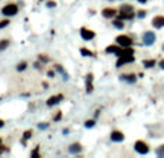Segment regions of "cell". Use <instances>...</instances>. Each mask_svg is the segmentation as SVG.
<instances>
[{
    "mask_svg": "<svg viewBox=\"0 0 164 158\" xmlns=\"http://www.w3.org/2000/svg\"><path fill=\"white\" fill-rule=\"evenodd\" d=\"M134 16L135 15H134L132 6L125 5V6H122V7H120V19H122V20H131Z\"/></svg>",
    "mask_w": 164,
    "mask_h": 158,
    "instance_id": "cell-1",
    "label": "cell"
},
{
    "mask_svg": "<svg viewBox=\"0 0 164 158\" xmlns=\"http://www.w3.org/2000/svg\"><path fill=\"white\" fill-rule=\"evenodd\" d=\"M2 13L5 15V16H15L17 13V6L16 5H6L3 9H2Z\"/></svg>",
    "mask_w": 164,
    "mask_h": 158,
    "instance_id": "cell-2",
    "label": "cell"
},
{
    "mask_svg": "<svg viewBox=\"0 0 164 158\" xmlns=\"http://www.w3.org/2000/svg\"><path fill=\"white\" fill-rule=\"evenodd\" d=\"M117 43L120 45V46H122V48H128V46H131L132 45V40H131V38L121 35V36L117 38Z\"/></svg>",
    "mask_w": 164,
    "mask_h": 158,
    "instance_id": "cell-3",
    "label": "cell"
},
{
    "mask_svg": "<svg viewBox=\"0 0 164 158\" xmlns=\"http://www.w3.org/2000/svg\"><path fill=\"white\" fill-rule=\"evenodd\" d=\"M134 148H135L137 153H140V154H147L148 153V145L145 144V142H142V141H137L135 145H134Z\"/></svg>",
    "mask_w": 164,
    "mask_h": 158,
    "instance_id": "cell-4",
    "label": "cell"
},
{
    "mask_svg": "<svg viewBox=\"0 0 164 158\" xmlns=\"http://www.w3.org/2000/svg\"><path fill=\"white\" fill-rule=\"evenodd\" d=\"M142 42H144V45H153L155 42V35L153 32H145L142 36Z\"/></svg>",
    "mask_w": 164,
    "mask_h": 158,
    "instance_id": "cell-5",
    "label": "cell"
},
{
    "mask_svg": "<svg viewBox=\"0 0 164 158\" xmlns=\"http://www.w3.org/2000/svg\"><path fill=\"white\" fill-rule=\"evenodd\" d=\"M81 38L84 39V40H92V39L95 38V33H94L92 30H88V29H85V27H82L81 29Z\"/></svg>",
    "mask_w": 164,
    "mask_h": 158,
    "instance_id": "cell-6",
    "label": "cell"
},
{
    "mask_svg": "<svg viewBox=\"0 0 164 158\" xmlns=\"http://www.w3.org/2000/svg\"><path fill=\"white\" fill-rule=\"evenodd\" d=\"M134 62V56H120V59L117 60V68H121L122 65H125V63H131Z\"/></svg>",
    "mask_w": 164,
    "mask_h": 158,
    "instance_id": "cell-7",
    "label": "cell"
},
{
    "mask_svg": "<svg viewBox=\"0 0 164 158\" xmlns=\"http://www.w3.org/2000/svg\"><path fill=\"white\" fill-rule=\"evenodd\" d=\"M63 99V95H55V96H50L49 99H48V106H53V105H56V104H59L60 101Z\"/></svg>",
    "mask_w": 164,
    "mask_h": 158,
    "instance_id": "cell-8",
    "label": "cell"
},
{
    "mask_svg": "<svg viewBox=\"0 0 164 158\" xmlns=\"http://www.w3.org/2000/svg\"><path fill=\"white\" fill-rule=\"evenodd\" d=\"M111 140L114 142H121L124 141V134L120 131H112V134H111Z\"/></svg>",
    "mask_w": 164,
    "mask_h": 158,
    "instance_id": "cell-9",
    "label": "cell"
},
{
    "mask_svg": "<svg viewBox=\"0 0 164 158\" xmlns=\"http://www.w3.org/2000/svg\"><path fill=\"white\" fill-rule=\"evenodd\" d=\"M153 26L157 29H161L164 26V16H155L153 19Z\"/></svg>",
    "mask_w": 164,
    "mask_h": 158,
    "instance_id": "cell-10",
    "label": "cell"
},
{
    "mask_svg": "<svg viewBox=\"0 0 164 158\" xmlns=\"http://www.w3.org/2000/svg\"><path fill=\"white\" fill-rule=\"evenodd\" d=\"M115 15H117V10L115 9H111V7H107V9L102 10V16L107 17V19H112Z\"/></svg>",
    "mask_w": 164,
    "mask_h": 158,
    "instance_id": "cell-11",
    "label": "cell"
},
{
    "mask_svg": "<svg viewBox=\"0 0 164 158\" xmlns=\"http://www.w3.org/2000/svg\"><path fill=\"white\" fill-rule=\"evenodd\" d=\"M118 56H131V55H134V50L128 46V48H124V49H120V52H118Z\"/></svg>",
    "mask_w": 164,
    "mask_h": 158,
    "instance_id": "cell-12",
    "label": "cell"
},
{
    "mask_svg": "<svg viewBox=\"0 0 164 158\" xmlns=\"http://www.w3.org/2000/svg\"><path fill=\"white\" fill-rule=\"evenodd\" d=\"M92 79H94V76L89 73L87 76V92L88 93H91L94 91V86H92Z\"/></svg>",
    "mask_w": 164,
    "mask_h": 158,
    "instance_id": "cell-13",
    "label": "cell"
},
{
    "mask_svg": "<svg viewBox=\"0 0 164 158\" xmlns=\"http://www.w3.org/2000/svg\"><path fill=\"white\" fill-rule=\"evenodd\" d=\"M81 145L79 144H72L71 147H69V153H72V154H78V153H81Z\"/></svg>",
    "mask_w": 164,
    "mask_h": 158,
    "instance_id": "cell-14",
    "label": "cell"
},
{
    "mask_svg": "<svg viewBox=\"0 0 164 158\" xmlns=\"http://www.w3.org/2000/svg\"><path fill=\"white\" fill-rule=\"evenodd\" d=\"M105 50H107V53H118V52H120V48H118L117 45H111V46H108Z\"/></svg>",
    "mask_w": 164,
    "mask_h": 158,
    "instance_id": "cell-15",
    "label": "cell"
},
{
    "mask_svg": "<svg viewBox=\"0 0 164 158\" xmlns=\"http://www.w3.org/2000/svg\"><path fill=\"white\" fill-rule=\"evenodd\" d=\"M121 79H122V81L130 82V83H134V82H135V75H122Z\"/></svg>",
    "mask_w": 164,
    "mask_h": 158,
    "instance_id": "cell-16",
    "label": "cell"
},
{
    "mask_svg": "<svg viewBox=\"0 0 164 158\" xmlns=\"http://www.w3.org/2000/svg\"><path fill=\"white\" fill-rule=\"evenodd\" d=\"M112 25H114L117 29H122V27H124V22H122V19H120V17L115 19V20H112Z\"/></svg>",
    "mask_w": 164,
    "mask_h": 158,
    "instance_id": "cell-17",
    "label": "cell"
},
{
    "mask_svg": "<svg viewBox=\"0 0 164 158\" xmlns=\"http://www.w3.org/2000/svg\"><path fill=\"white\" fill-rule=\"evenodd\" d=\"M56 71L59 72V73H62V76H63V79H68V73H66L65 71H63V68L60 65H56Z\"/></svg>",
    "mask_w": 164,
    "mask_h": 158,
    "instance_id": "cell-18",
    "label": "cell"
},
{
    "mask_svg": "<svg viewBox=\"0 0 164 158\" xmlns=\"http://www.w3.org/2000/svg\"><path fill=\"white\" fill-rule=\"evenodd\" d=\"M154 65H155V60H154V59L144 60V66H145V68H153Z\"/></svg>",
    "mask_w": 164,
    "mask_h": 158,
    "instance_id": "cell-19",
    "label": "cell"
},
{
    "mask_svg": "<svg viewBox=\"0 0 164 158\" xmlns=\"http://www.w3.org/2000/svg\"><path fill=\"white\" fill-rule=\"evenodd\" d=\"M9 43H10L9 40H2V42H0V52H2V50H5L6 48L9 46Z\"/></svg>",
    "mask_w": 164,
    "mask_h": 158,
    "instance_id": "cell-20",
    "label": "cell"
},
{
    "mask_svg": "<svg viewBox=\"0 0 164 158\" xmlns=\"http://www.w3.org/2000/svg\"><path fill=\"white\" fill-rule=\"evenodd\" d=\"M81 53L84 55V56H92V52H91V50H88V49H85V48H82V49H81Z\"/></svg>",
    "mask_w": 164,
    "mask_h": 158,
    "instance_id": "cell-21",
    "label": "cell"
},
{
    "mask_svg": "<svg viewBox=\"0 0 164 158\" xmlns=\"http://www.w3.org/2000/svg\"><path fill=\"white\" fill-rule=\"evenodd\" d=\"M94 125H95V121L94 119H88L87 122H85V126H87V128H92Z\"/></svg>",
    "mask_w": 164,
    "mask_h": 158,
    "instance_id": "cell-22",
    "label": "cell"
},
{
    "mask_svg": "<svg viewBox=\"0 0 164 158\" xmlns=\"http://www.w3.org/2000/svg\"><path fill=\"white\" fill-rule=\"evenodd\" d=\"M157 155H159V157H164V145H161V147L157 150Z\"/></svg>",
    "mask_w": 164,
    "mask_h": 158,
    "instance_id": "cell-23",
    "label": "cell"
},
{
    "mask_svg": "<svg viewBox=\"0 0 164 158\" xmlns=\"http://www.w3.org/2000/svg\"><path fill=\"white\" fill-rule=\"evenodd\" d=\"M25 69H26V62H22L17 65V71H25Z\"/></svg>",
    "mask_w": 164,
    "mask_h": 158,
    "instance_id": "cell-24",
    "label": "cell"
},
{
    "mask_svg": "<svg viewBox=\"0 0 164 158\" xmlns=\"http://www.w3.org/2000/svg\"><path fill=\"white\" fill-rule=\"evenodd\" d=\"M7 25H9V20H2V22H0V29H3V27H6Z\"/></svg>",
    "mask_w": 164,
    "mask_h": 158,
    "instance_id": "cell-25",
    "label": "cell"
},
{
    "mask_svg": "<svg viewBox=\"0 0 164 158\" xmlns=\"http://www.w3.org/2000/svg\"><path fill=\"white\" fill-rule=\"evenodd\" d=\"M30 136H32V131H26L25 134H23V138H25V140H27V138H30Z\"/></svg>",
    "mask_w": 164,
    "mask_h": 158,
    "instance_id": "cell-26",
    "label": "cell"
},
{
    "mask_svg": "<svg viewBox=\"0 0 164 158\" xmlns=\"http://www.w3.org/2000/svg\"><path fill=\"white\" fill-rule=\"evenodd\" d=\"M39 129H46V128H48V124H45V122H43V124H39Z\"/></svg>",
    "mask_w": 164,
    "mask_h": 158,
    "instance_id": "cell-27",
    "label": "cell"
},
{
    "mask_svg": "<svg viewBox=\"0 0 164 158\" xmlns=\"http://www.w3.org/2000/svg\"><path fill=\"white\" fill-rule=\"evenodd\" d=\"M32 157H39V148H36V150L32 153Z\"/></svg>",
    "mask_w": 164,
    "mask_h": 158,
    "instance_id": "cell-28",
    "label": "cell"
},
{
    "mask_svg": "<svg viewBox=\"0 0 164 158\" xmlns=\"http://www.w3.org/2000/svg\"><path fill=\"white\" fill-rule=\"evenodd\" d=\"M46 6H48V7H55V6H56V3H55V2H48V3H46Z\"/></svg>",
    "mask_w": 164,
    "mask_h": 158,
    "instance_id": "cell-29",
    "label": "cell"
},
{
    "mask_svg": "<svg viewBox=\"0 0 164 158\" xmlns=\"http://www.w3.org/2000/svg\"><path fill=\"white\" fill-rule=\"evenodd\" d=\"M137 16H138V17H144V16H145V12L140 10V12H138V13H137Z\"/></svg>",
    "mask_w": 164,
    "mask_h": 158,
    "instance_id": "cell-30",
    "label": "cell"
},
{
    "mask_svg": "<svg viewBox=\"0 0 164 158\" xmlns=\"http://www.w3.org/2000/svg\"><path fill=\"white\" fill-rule=\"evenodd\" d=\"M160 68H161V69H164V60H161V62H160Z\"/></svg>",
    "mask_w": 164,
    "mask_h": 158,
    "instance_id": "cell-31",
    "label": "cell"
},
{
    "mask_svg": "<svg viewBox=\"0 0 164 158\" xmlns=\"http://www.w3.org/2000/svg\"><path fill=\"white\" fill-rule=\"evenodd\" d=\"M3 125H5V122H3V121L0 119V128H2V126H3Z\"/></svg>",
    "mask_w": 164,
    "mask_h": 158,
    "instance_id": "cell-32",
    "label": "cell"
},
{
    "mask_svg": "<svg viewBox=\"0 0 164 158\" xmlns=\"http://www.w3.org/2000/svg\"><path fill=\"white\" fill-rule=\"evenodd\" d=\"M138 2H140V3H145L147 0H138Z\"/></svg>",
    "mask_w": 164,
    "mask_h": 158,
    "instance_id": "cell-33",
    "label": "cell"
},
{
    "mask_svg": "<svg viewBox=\"0 0 164 158\" xmlns=\"http://www.w3.org/2000/svg\"><path fill=\"white\" fill-rule=\"evenodd\" d=\"M0 144H2V140H0Z\"/></svg>",
    "mask_w": 164,
    "mask_h": 158,
    "instance_id": "cell-34",
    "label": "cell"
},
{
    "mask_svg": "<svg viewBox=\"0 0 164 158\" xmlns=\"http://www.w3.org/2000/svg\"><path fill=\"white\" fill-rule=\"evenodd\" d=\"M163 50H164V46H163Z\"/></svg>",
    "mask_w": 164,
    "mask_h": 158,
    "instance_id": "cell-35",
    "label": "cell"
}]
</instances>
